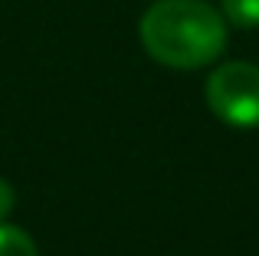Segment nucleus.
Here are the masks:
<instances>
[{"label":"nucleus","mask_w":259,"mask_h":256,"mask_svg":"<svg viewBox=\"0 0 259 256\" xmlns=\"http://www.w3.org/2000/svg\"><path fill=\"white\" fill-rule=\"evenodd\" d=\"M148 56L171 69H200L227 50V20L207 0H154L138 23Z\"/></svg>","instance_id":"obj_1"},{"label":"nucleus","mask_w":259,"mask_h":256,"mask_svg":"<svg viewBox=\"0 0 259 256\" xmlns=\"http://www.w3.org/2000/svg\"><path fill=\"white\" fill-rule=\"evenodd\" d=\"M207 105L230 128H259V66L223 63L207 79Z\"/></svg>","instance_id":"obj_2"},{"label":"nucleus","mask_w":259,"mask_h":256,"mask_svg":"<svg viewBox=\"0 0 259 256\" xmlns=\"http://www.w3.org/2000/svg\"><path fill=\"white\" fill-rule=\"evenodd\" d=\"M223 20L240 30L259 26V0H223Z\"/></svg>","instance_id":"obj_3"},{"label":"nucleus","mask_w":259,"mask_h":256,"mask_svg":"<svg viewBox=\"0 0 259 256\" xmlns=\"http://www.w3.org/2000/svg\"><path fill=\"white\" fill-rule=\"evenodd\" d=\"M0 256H39V253L30 233H23L20 227L0 224Z\"/></svg>","instance_id":"obj_4"},{"label":"nucleus","mask_w":259,"mask_h":256,"mask_svg":"<svg viewBox=\"0 0 259 256\" xmlns=\"http://www.w3.org/2000/svg\"><path fill=\"white\" fill-rule=\"evenodd\" d=\"M13 204H17V194H13L10 181L0 178V224H7V217L13 214Z\"/></svg>","instance_id":"obj_5"}]
</instances>
